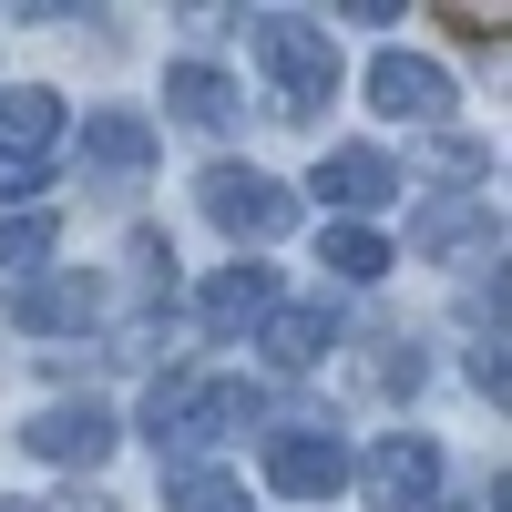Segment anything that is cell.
<instances>
[{
	"label": "cell",
	"mask_w": 512,
	"mask_h": 512,
	"mask_svg": "<svg viewBox=\"0 0 512 512\" xmlns=\"http://www.w3.org/2000/svg\"><path fill=\"white\" fill-rule=\"evenodd\" d=\"M246 420H256V400L236 390V379H154V400H144L154 451H164V441H175V451H205V441L246 431Z\"/></svg>",
	"instance_id": "obj_1"
},
{
	"label": "cell",
	"mask_w": 512,
	"mask_h": 512,
	"mask_svg": "<svg viewBox=\"0 0 512 512\" xmlns=\"http://www.w3.org/2000/svg\"><path fill=\"white\" fill-rule=\"evenodd\" d=\"M256 62L277 72V113H318L328 93H338V41L318 31V21H297V11H267L256 21Z\"/></svg>",
	"instance_id": "obj_2"
},
{
	"label": "cell",
	"mask_w": 512,
	"mask_h": 512,
	"mask_svg": "<svg viewBox=\"0 0 512 512\" xmlns=\"http://www.w3.org/2000/svg\"><path fill=\"white\" fill-rule=\"evenodd\" d=\"M267 482H277L287 502L349 492V441H338L328 420H287V431H267Z\"/></svg>",
	"instance_id": "obj_3"
},
{
	"label": "cell",
	"mask_w": 512,
	"mask_h": 512,
	"mask_svg": "<svg viewBox=\"0 0 512 512\" xmlns=\"http://www.w3.org/2000/svg\"><path fill=\"white\" fill-rule=\"evenodd\" d=\"M205 216H216L236 246H267V236L297 226V195L277 175H256V164H216V175H205Z\"/></svg>",
	"instance_id": "obj_4"
},
{
	"label": "cell",
	"mask_w": 512,
	"mask_h": 512,
	"mask_svg": "<svg viewBox=\"0 0 512 512\" xmlns=\"http://www.w3.org/2000/svg\"><path fill=\"white\" fill-rule=\"evenodd\" d=\"M359 492H369V512H420L441 492V451L420 441V431H390L369 461H359Z\"/></svg>",
	"instance_id": "obj_5"
},
{
	"label": "cell",
	"mask_w": 512,
	"mask_h": 512,
	"mask_svg": "<svg viewBox=\"0 0 512 512\" xmlns=\"http://www.w3.org/2000/svg\"><path fill=\"white\" fill-rule=\"evenodd\" d=\"M21 441H31L41 461H72V472H93V461H103L123 431H113V410H103V400H52V410H31V431H21Z\"/></svg>",
	"instance_id": "obj_6"
},
{
	"label": "cell",
	"mask_w": 512,
	"mask_h": 512,
	"mask_svg": "<svg viewBox=\"0 0 512 512\" xmlns=\"http://www.w3.org/2000/svg\"><path fill=\"white\" fill-rule=\"evenodd\" d=\"M369 103L390 113V123H441L451 113V72L420 62V52H379L369 62Z\"/></svg>",
	"instance_id": "obj_7"
},
{
	"label": "cell",
	"mask_w": 512,
	"mask_h": 512,
	"mask_svg": "<svg viewBox=\"0 0 512 512\" xmlns=\"http://www.w3.org/2000/svg\"><path fill=\"white\" fill-rule=\"evenodd\" d=\"M318 195H328V205H349V216H369V205H390V195H400V164L379 154V144H338V154L318 164Z\"/></svg>",
	"instance_id": "obj_8"
},
{
	"label": "cell",
	"mask_w": 512,
	"mask_h": 512,
	"mask_svg": "<svg viewBox=\"0 0 512 512\" xmlns=\"http://www.w3.org/2000/svg\"><path fill=\"white\" fill-rule=\"evenodd\" d=\"M267 308H277V277H267V267H226L216 287H205V328H216V338L267 328Z\"/></svg>",
	"instance_id": "obj_9"
},
{
	"label": "cell",
	"mask_w": 512,
	"mask_h": 512,
	"mask_svg": "<svg viewBox=\"0 0 512 512\" xmlns=\"http://www.w3.org/2000/svg\"><path fill=\"white\" fill-rule=\"evenodd\" d=\"M256 349H267L277 369H318L338 349V318L328 308H267V328H256Z\"/></svg>",
	"instance_id": "obj_10"
},
{
	"label": "cell",
	"mask_w": 512,
	"mask_h": 512,
	"mask_svg": "<svg viewBox=\"0 0 512 512\" xmlns=\"http://www.w3.org/2000/svg\"><path fill=\"white\" fill-rule=\"evenodd\" d=\"M82 154H93L103 175H144L154 164V123L144 113H82Z\"/></svg>",
	"instance_id": "obj_11"
},
{
	"label": "cell",
	"mask_w": 512,
	"mask_h": 512,
	"mask_svg": "<svg viewBox=\"0 0 512 512\" xmlns=\"http://www.w3.org/2000/svg\"><path fill=\"white\" fill-rule=\"evenodd\" d=\"M164 113H175V123H226L236 113V82L216 62H175V72H164Z\"/></svg>",
	"instance_id": "obj_12"
},
{
	"label": "cell",
	"mask_w": 512,
	"mask_h": 512,
	"mask_svg": "<svg viewBox=\"0 0 512 512\" xmlns=\"http://www.w3.org/2000/svg\"><path fill=\"white\" fill-rule=\"evenodd\" d=\"M62 134V103L41 93V82H11V93H0V154H41Z\"/></svg>",
	"instance_id": "obj_13"
},
{
	"label": "cell",
	"mask_w": 512,
	"mask_h": 512,
	"mask_svg": "<svg viewBox=\"0 0 512 512\" xmlns=\"http://www.w3.org/2000/svg\"><path fill=\"white\" fill-rule=\"evenodd\" d=\"M318 267L349 277V287H369V277H390V236H369V226H328V236H318Z\"/></svg>",
	"instance_id": "obj_14"
},
{
	"label": "cell",
	"mask_w": 512,
	"mask_h": 512,
	"mask_svg": "<svg viewBox=\"0 0 512 512\" xmlns=\"http://www.w3.org/2000/svg\"><path fill=\"white\" fill-rule=\"evenodd\" d=\"M164 502L175 512H246V492L216 472V461H175V472H164Z\"/></svg>",
	"instance_id": "obj_15"
},
{
	"label": "cell",
	"mask_w": 512,
	"mask_h": 512,
	"mask_svg": "<svg viewBox=\"0 0 512 512\" xmlns=\"http://www.w3.org/2000/svg\"><path fill=\"white\" fill-rule=\"evenodd\" d=\"M11 318L21 328H82L93 318V287H31V297H11Z\"/></svg>",
	"instance_id": "obj_16"
},
{
	"label": "cell",
	"mask_w": 512,
	"mask_h": 512,
	"mask_svg": "<svg viewBox=\"0 0 512 512\" xmlns=\"http://www.w3.org/2000/svg\"><path fill=\"white\" fill-rule=\"evenodd\" d=\"M52 246H62V226H52V216H11V226H0V267L21 277V267H41Z\"/></svg>",
	"instance_id": "obj_17"
},
{
	"label": "cell",
	"mask_w": 512,
	"mask_h": 512,
	"mask_svg": "<svg viewBox=\"0 0 512 512\" xmlns=\"http://www.w3.org/2000/svg\"><path fill=\"white\" fill-rule=\"evenodd\" d=\"M472 236H482V205H431V216H420V246H441V256L472 246Z\"/></svg>",
	"instance_id": "obj_18"
},
{
	"label": "cell",
	"mask_w": 512,
	"mask_h": 512,
	"mask_svg": "<svg viewBox=\"0 0 512 512\" xmlns=\"http://www.w3.org/2000/svg\"><path fill=\"white\" fill-rule=\"evenodd\" d=\"M41 185H52V164H41V154H0V205H31Z\"/></svg>",
	"instance_id": "obj_19"
},
{
	"label": "cell",
	"mask_w": 512,
	"mask_h": 512,
	"mask_svg": "<svg viewBox=\"0 0 512 512\" xmlns=\"http://www.w3.org/2000/svg\"><path fill=\"white\" fill-rule=\"evenodd\" d=\"M52 512H113V502H103V492H72V502H52Z\"/></svg>",
	"instance_id": "obj_20"
}]
</instances>
